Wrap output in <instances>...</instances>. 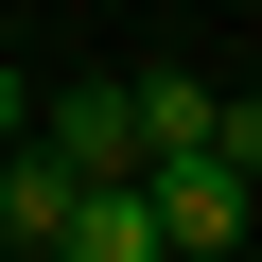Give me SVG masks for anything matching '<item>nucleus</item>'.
Listing matches in <instances>:
<instances>
[{
	"instance_id": "nucleus-1",
	"label": "nucleus",
	"mask_w": 262,
	"mask_h": 262,
	"mask_svg": "<svg viewBox=\"0 0 262 262\" xmlns=\"http://www.w3.org/2000/svg\"><path fill=\"white\" fill-rule=\"evenodd\" d=\"M35 158H53V175H88V192H140V105H122V88L35 105Z\"/></svg>"
},
{
	"instance_id": "nucleus-2",
	"label": "nucleus",
	"mask_w": 262,
	"mask_h": 262,
	"mask_svg": "<svg viewBox=\"0 0 262 262\" xmlns=\"http://www.w3.org/2000/svg\"><path fill=\"white\" fill-rule=\"evenodd\" d=\"M140 210H158V262H227L262 192H245V175H210V158H175V175H140Z\"/></svg>"
},
{
	"instance_id": "nucleus-3",
	"label": "nucleus",
	"mask_w": 262,
	"mask_h": 262,
	"mask_svg": "<svg viewBox=\"0 0 262 262\" xmlns=\"http://www.w3.org/2000/svg\"><path fill=\"white\" fill-rule=\"evenodd\" d=\"M70 210H88V175H53L35 140L0 158V245H35V262H70Z\"/></svg>"
},
{
	"instance_id": "nucleus-4",
	"label": "nucleus",
	"mask_w": 262,
	"mask_h": 262,
	"mask_svg": "<svg viewBox=\"0 0 262 262\" xmlns=\"http://www.w3.org/2000/svg\"><path fill=\"white\" fill-rule=\"evenodd\" d=\"M122 105H140V175L210 158V88H192V70H122Z\"/></svg>"
},
{
	"instance_id": "nucleus-5",
	"label": "nucleus",
	"mask_w": 262,
	"mask_h": 262,
	"mask_svg": "<svg viewBox=\"0 0 262 262\" xmlns=\"http://www.w3.org/2000/svg\"><path fill=\"white\" fill-rule=\"evenodd\" d=\"M70 262H158V210H140V192H88V210H70Z\"/></svg>"
},
{
	"instance_id": "nucleus-6",
	"label": "nucleus",
	"mask_w": 262,
	"mask_h": 262,
	"mask_svg": "<svg viewBox=\"0 0 262 262\" xmlns=\"http://www.w3.org/2000/svg\"><path fill=\"white\" fill-rule=\"evenodd\" d=\"M210 175H245V192H262V105H210Z\"/></svg>"
},
{
	"instance_id": "nucleus-7",
	"label": "nucleus",
	"mask_w": 262,
	"mask_h": 262,
	"mask_svg": "<svg viewBox=\"0 0 262 262\" xmlns=\"http://www.w3.org/2000/svg\"><path fill=\"white\" fill-rule=\"evenodd\" d=\"M18 140H35V70L0 53V158H18Z\"/></svg>"
}]
</instances>
